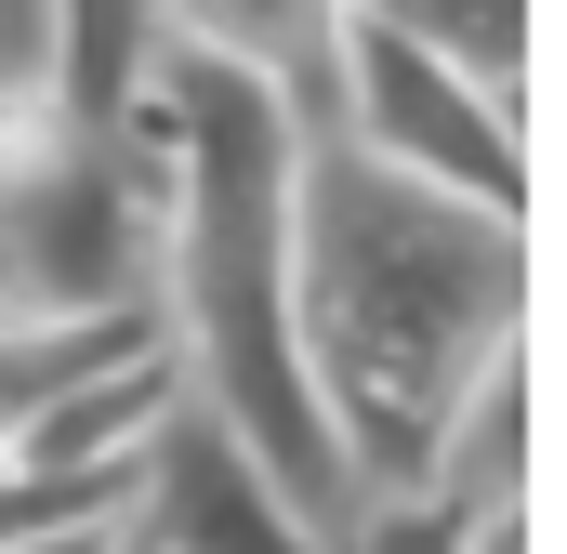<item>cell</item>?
<instances>
[{"label":"cell","instance_id":"8992f818","mask_svg":"<svg viewBox=\"0 0 567 554\" xmlns=\"http://www.w3.org/2000/svg\"><path fill=\"white\" fill-rule=\"evenodd\" d=\"M343 13H370V27H396V40H423V53H449L475 93L528 106V0H343Z\"/></svg>","mask_w":567,"mask_h":554},{"label":"cell","instance_id":"5b68a950","mask_svg":"<svg viewBox=\"0 0 567 554\" xmlns=\"http://www.w3.org/2000/svg\"><path fill=\"white\" fill-rule=\"evenodd\" d=\"M80 133H120V120H80L66 93V0H0V185H27Z\"/></svg>","mask_w":567,"mask_h":554},{"label":"cell","instance_id":"7a4b0ae2","mask_svg":"<svg viewBox=\"0 0 567 554\" xmlns=\"http://www.w3.org/2000/svg\"><path fill=\"white\" fill-rule=\"evenodd\" d=\"M330 145L383 158V172H423L449 198H488V212H528V120L502 93H475L449 53L343 13V53H330Z\"/></svg>","mask_w":567,"mask_h":554},{"label":"cell","instance_id":"6da1fadb","mask_svg":"<svg viewBox=\"0 0 567 554\" xmlns=\"http://www.w3.org/2000/svg\"><path fill=\"white\" fill-rule=\"evenodd\" d=\"M528 343V212L449 198L357 145L290 158V357L357 475V529L410 502L449 410Z\"/></svg>","mask_w":567,"mask_h":554},{"label":"cell","instance_id":"277c9868","mask_svg":"<svg viewBox=\"0 0 567 554\" xmlns=\"http://www.w3.org/2000/svg\"><path fill=\"white\" fill-rule=\"evenodd\" d=\"M158 40L265 80L290 133H330V53H343V0H158Z\"/></svg>","mask_w":567,"mask_h":554},{"label":"cell","instance_id":"3957f363","mask_svg":"<svg viewBox=\"0 0 567 554\" xmlns=\"http://www.w3.org/2000/svg\"><path fill=\"white\" fill-rule=\"evenodd\" d=\"M133 542L145 554H343L330 529H303L278 502V475L198 410L172 397V422L145 435V489H133Z\"/></svg>","mask_w":567,"mask_h":554}]
</instances>
